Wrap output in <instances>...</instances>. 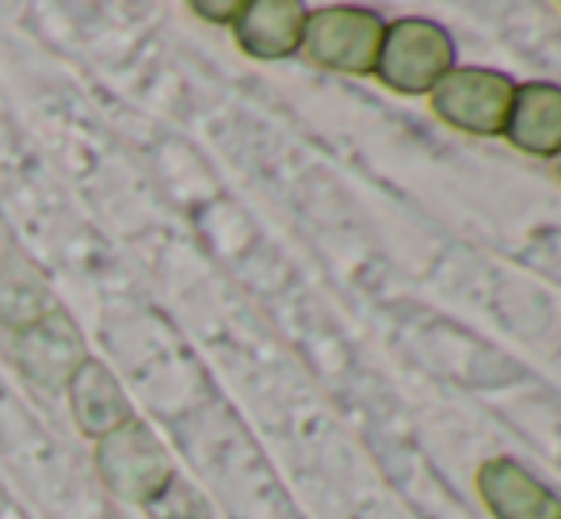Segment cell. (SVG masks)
Returning <instances> with one entry per match:
<instances>
[{
	"label": "cell",
	"mask_w": 561,
	"mask_h": 519,
	"mask_svg": "<svg viewBox=\"0 0 561 519\" xmlns=\"http://www.w3.org/2000/svg\"><path fill=\"white\" fill-rule=\"evenodd\" d=\"M458 66L450 31L428 15H401L386 23L375 81L398 96H432L439 81Z\"/></svg>",
	"instance_id": "6da1fadb"
},
{
	"label": "cell",
	"mask_w": 561,
	"mask_h": 519,
	"mask_svg": "<svg viewBox=\"0 0 561 519\" xmlns=\"http://www.w3.org/2000/svg\"><path fill=\"white\" fill-rule=\"evenodd\" d=\"M386 38V20L363 4L313 8L306 20L302 54L313 66L344 77H375L378 50Z\"/></svg>",
	"instance_id": "7a4b0ae2"
},
{
	"label": "cell",
	"mask_w": 561,
	"mask_h": 519,
	"mask_svg": "<svg viewBox=\"0 0 561 519\" xmlns=\"http://www.w3.org/2000/svg\"><path fill=\"white\" fill-rule=\"evenodd\" d=\"M516 77L493 66H455L432 89L428 104L439 123L470 138H501L516 100Z\"/></svg>",
	"instance_id": "3957f363"
},
{
	"label": "cell",
	"mask_w": 561,
	"mask_h": 519,
	"mask_svg": "<svg viewBox=\"0 0 561 519\" xmlns=\"http://www.w3.org/2000/svg\"><path fill=\"white\" fill-rule=\"evenodd\" d=\"M96 474L118 500L146 508L176 477V470L161 439L141 420H130L112 436L96 439Z\"/></svg>",
	"instance_id": "277c9868"
},
{
	"label": "cell",
	"mask_w": 561,
	"mask_h": 519,
	"mask_svg": "<svg viewBox=\"0 0 561 519\" xmlns=\"http://www.w3.org/2000/svg\"><path fill=\"white\" fill-rule=\"evenodd\" d=\"M478 497L493 519H561V493L508 454L478 466Z\"/></svg>",
	"instance_id": "5b68a950"
},
{
	"label": "cell",
	"mask_w": 561,
	"mask_h": 519,
	"mask_svg": "<svg viewBox=\"0 0 561 519\" xmlns=\"http://www.w3.org/2000/svg\"><path fill=\"white\" fill-rule=\"evenodd\" d=\"M504 141L535 161L561 157V84L554 81H519L512 100Z\"/></svg>",
	"instance_id": "8992f818"
},
{
	"label": "cell",
	"mask_w": 561,
	"mask_h": 519,
	"mask_svg": "<svg viewBox=\"0 0 561 519\" xmlns=\"http://www.w3.org/2000/svg\"><path fill=\"white\" fill-rule=\"evenodd\" d=\"M310 8L302 0H249L233 20V35L249 58L283 61L302 54V35Z\"/></svg>",
	"instance_id": "52a82bcc"
},
{
	"label": "cell",
	"mask_w": 561,
	"mask_h": 519,
	"mask_svg": "<svg viewBox=\"0 0 561 519\" xmlns=\"http://www.w3.org/2000/svg\"><path fill=\"white\" fill-rule=\"evenodd\" d=\"M69 393V408H73V420L84 436L92 439H104L112 436L115 428L134 420V408L126 401L123 387L104 364L96 359H84L81 367L73 371V379L66 382Z\"/></svg>",
	"instance_id": "ba28073f"
},
{
	"label": "cell",
	"mask_w": 561,
	"mask_h": 519,
	"mask_svg": "<svg viewBox=\"0 0 561 519\" xmlns=\"http://www.w3.org/2000/svg\"><path fill=\"white\" fill-rule=\"evenodd\" d=\"M15 351H20L23 371L35 382H43L46 390L66 387L77 367L84 364V344L66 313H50L35 328H27L20 336V348Z\"/></svg>",
	"instance_id": "9c48e42d"
},
{
	"label": "cell",
	"mask_w": 561,
	"mask_h": 519,
	"mask_svg": "<svg viewBox=\"0 0 561 519\" xmlns=\"http://www.w3.org/2000/svg\"><path fill=\"white\" fill-rule=\"evenodd\" d=\"M149 519H210V505L195 485H187L184 477H172L161 493L146 505Z\"/></svg>",
	"instance_id": "30bf717a"
},
{
	"label": "cell",
	"mask_w": 561,
	"mask_h": 519,
	"mask_svg": "<svg viewBox=\"0 0 561 519\" xmlns=\"http://www.w3.org/2000/svg\"><path fill=\"white\" fill-rule=\"evenodd\" d=\"M241 0H195L192 12L203 15L207 23H233L241 15Z\"/></svg>",
	"instance_id": "8fae6325"
},
{
	"label": "cell",
	"mask_w": 561,
	"mask_h": 519,
	"mask_svg": "<svg viewBox=\"0 0 561 519\" xmlns=\"http://www.w3.org/2000/svg\"><path fill=\"white\" fill-rule=\"evenodd\" d=\"M550 169H554V180L561 184V157H558V161H550Z\"/></svg>",
	"instance_id": "7c38bea8"
}]
</instances>
